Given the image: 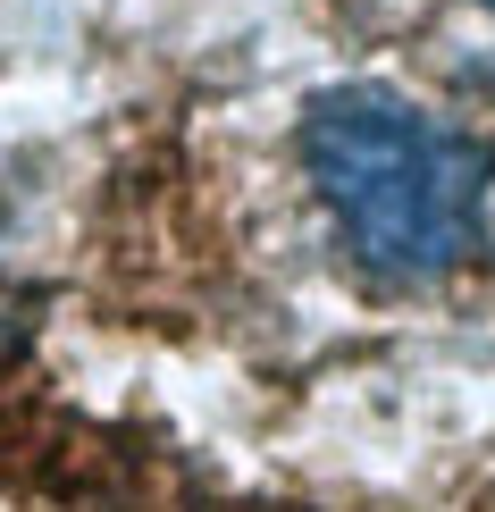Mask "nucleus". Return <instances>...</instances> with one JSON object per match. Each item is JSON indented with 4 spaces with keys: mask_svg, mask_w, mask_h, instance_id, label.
Here are the masks:
<instances>
[{
    "mask_svg": "<svg viewBox=\"0 0 495 512\" xmlns=\"http://www.w3.org/2000/svg\"><path fill=\"white\" fill-rule=\"evenodd\" d=\"M303 177L344 261L378 286H437L487 252L495 152L395 84H328L303 110Z\"/></svg>",
    "mask_w": 495,
    "mask_h": 512,
    "instance_id": "nucleus-1",
    "label": "nucleus"
},
{
    "mask_svg": "<svg viewBox=\"0 0 495 512\" xmlns=\"http://www.w3.org/2000/svg\"><path fill=\"white\" fill-rule=\"evenodd\" d=\"M487 9H495V0H487Z\"/></svg>",
    "mask_w": 495,
    "mask_h": 512,
    "instance_id": "nucleus-2",
    "label": "nucleus"
}]
</instances>
